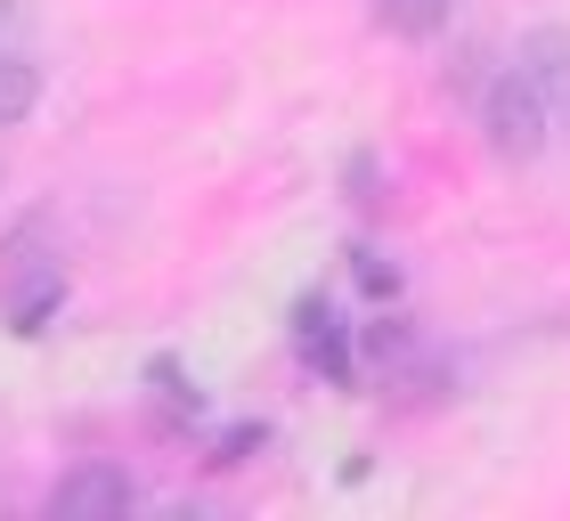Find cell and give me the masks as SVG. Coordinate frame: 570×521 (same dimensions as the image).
Listing matches in <instances>:
<instances>
[{"label":"cell","instance_id":"6da1fadb","mask_svg":"<svg viewBox=\"0 0 570 521\" xmlns=\"http://www.w3.org/2000/svg\"><path fill=\"white\" fill-rule=\"evenodd\" d=\"M554 122H562V115L522 82V66H498V73L481 82V139L498 147L505 164H530V155H547Z\"/></svg>","mask_w":570,"mask_h":521},{"label":"cell","instance_id":"7a4b0ae2","mask_svg":"<svg viewBox=\"0 0 570 521\" xmlns=\"http://www.w3.org/2000/svg\"><path fill=\"white\" fill-rule=\"evenodd\" d=\"M139 489L115 473V464H73V473L49 489V513L58 521H107V513H131Z\"/></svg>","mask_w":570,"mask_h":521},{"label":"cell","instance_id":"3957f363","mask_svg":"<svg viewBox=\"0 0 570 521\" xmlns=\"http://www.w3.org/2000/svg\"><path fill=\"white\" fill-rule=\"evenodd\" d=\"M513 66H522V82L547 98L554 115H570V33L562 24H530L522 49H513Z\"/></svg>","mask_w":570,"mask_h":521},{"label":"cell","instance_id":"277c9868","mask_svg":"<svg viewBox=\"0 0 570 521\" xmlns=\"http://www.w3.org/2000/svg\"><path fill=\"white\" fill-rule=\"evenodd\" d=\"M41 107V66L24 49H0V122H24Z\"/></svg>","mask_w":570,"mask_h":521},{"label":"cell","instance_id":"5b68a950","mask_svg":"<svg viewBox=\"0 0 570 521\" xmlns=\"http://www.w3.org/2000/svg\"><path fill=\"white\" fill-rule=\"evenodd\" d=\"M375 17H383V33H400V41H432L440 24L456 17V0H375Z\"/></svg>","mask_w":570,"mask_h":521},{"label":"cell","instance_id":"8992f818","mask_svg":"<svg viewBox=\"0 0 570 521\" xmlns=\"http://www.w3.org/2000/svg\"><path fill=\"white\" fill-rule=\"evenodd\" d=\"M24 24H33V0H0V41H24Z\"/></svg>","mask_w":570,"mask_h":521}]
</instances>
